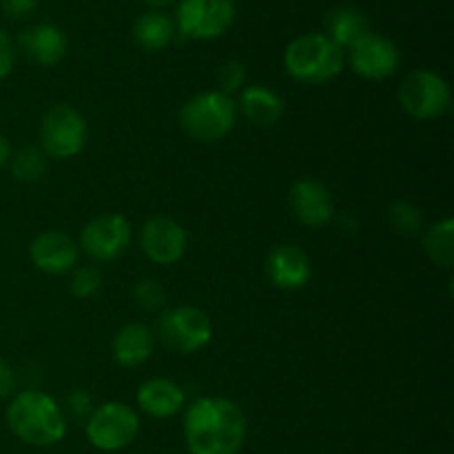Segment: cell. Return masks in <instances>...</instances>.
Masks as SVG:
<instances>
[{"label": "cell", "instance_id": "obj_11", "mask_svg": "<svg viewBox=\"0 0 454 454\" xmlns=\"http://www.w3.org/2000/svg\"><path fill=\"white\" fill-rule=\"evenodd\" d=\"M348 62L350 69L359 78L377 82V80H386L397 74L399 65H402V51L388 35L368 34L366 38L348 49Z\"/></svg>", "mask_w": 454, "mask_h": 454}, {"label": "cell", "instance_id": "obj_25", "mask_svg": "<svg viewBox=\"0 0 454 454\" xmlns=\"http://www.w3.org/2000/svg\"><path fill=\"white\" fill-rule=\"evenodd\" d=\"M133 297H136V304L142 310H146V313L160 310L164 306V300H167L162 284L158 279H142V282H137L136 288H133Z\"/></svg>", "mask_w": 454, "mask_h": 454}, {"label": "cell", "instance_id": "obj_31", "mask_svg": "<svg viewBox=\"0 0 454 454\" xmlns=\"http://www.w3.org/2000/svg\"><path fill=\"white\" fill-rule=\"evenodd\" d=\"M13 388H16V375H13L12 366L0 359V399L9 397L13 393Z\"/></svg>", "mask_w": 454, "mask_h": 454}, {"label": "cell", "instance_id": "obj_12", "mask_svg": "<svg viewBox=\"0 0 454 454\" xmlns=\"http://www.w3.org/2000/svg\"><path fill=\"white\" fill-rule=\"evenodd\" d=\"M140 244L145 255L153 264L171 266L180 262L186 253V231L171 217H151L142 226Z\"/></svg>", "mask_w": 454, "mask_h": 454}, {"label": "cell", "instance_id": "obj_18", "mask_svg": "<svg viewBox=\"0 0 454 454\" xmlns=\"http://www.w3.org/2000/svg\"><path fill=\"white\" fill-rule=\"evenodd\" d=\"M324 34L333 40L340 49H350L357 44L359 40L366 38L372 34L371 29V18L366 12L353 4H341L335 7L333 12L326 13L324 18Z\"/></svg>", "mask_w": 454, "mask_h": 454}, {"label": "cell", "instance_id": "obj_19", "mask_svg": "<svg viewBox=\"0 0 454 454\" xmlns=\"http://www.w3.org/2000/svg\"><path fill=\"white\" fill-rule=\"evenodd\" d=\"M155 337L149 326L145 324L131 322L124 328H120L118 335L114 337L111 344V357L118 366L122 368H137L153 355Z\"/></svg>", "mask_w": 454, "mask_h": 454}, {"label": "cell", "instance_id": "obj_29", "mask_svg": "<svg viewBox=\"0 0 454 454\" xmlns=\"http://www.w3.org/2000/svg\"><path fill=\"white\" fill-rule=\"evenodd\" d=\"M40 0H0V9L7 18H13V20H20V18L31 16L38 7Z\"/></svg>", "mask_w": 454, "mask_h": 454}, {"label": "cell", "instance_id": "obj_8", "mask_svg": "<svg viewBox=\"0 0 454 454\" xmlns=\"http://www.w3.org/2000/svg\"><path fill=\"white\" fill-rule=\"evenodd\" d=\"M137 433H140V419L136 411L122 402L105 403L96 408L87 419V437L98 450H122L136 442Z\"/></svg>", "mask_w": 454, "mask_h": 454}, {"label": "cell", "instance_id": "obj_10", "mask_svg": "<svg viewBox=\"0 0 454 454\" xmlns=\"http://www.w3.org/2000/svg\"><path fill=\"white\" fill-rule=\"evenodd\" d=\"M131 244V224L118 213H106L89 222L80 233V247L91 260L114 262Z\"/></svg>", "mask_w": 454, "mask_h": 454}, {"label": "cell", "instance_id": "obj_7", "mask_svg": "<svg viewBox=\"0 0 454 454\" xmlns=\"http://www.w3.org/2000/svg\"><path fill=\"white\" fill-rule=\"evenodd\" d=\"M89 140L87 120L69 105H58L44 115L40 127V145L44 155L56 160H69L82 153Z\"/></svg>", "mask_w": 454, "mask_h": 454}, {"label": "cell", "instance_id": "obj_33", "mask_svg": "<svg viewBox=\"0 0 454 454\" xmlns=\"http://www.w3.org/2000/svg\"><path fill=\"white\" fill-rule=\"evenodd\" d=\"M142 3H145V4H149L151 9H158V12H160V9L168 7V4H171L173 0H142Z\"/></svg>", "mask_w": 454, "mask_h": 454}, {"label": "cell", "instance_id": "obj_14", "mask_svg": "<svg viewBox=\"0 0 454 454\" xmlns=\"http://www.w3.org/2000/svg\"><path fill=\"white\" fill-rule=\"evenodd\" d=\"M18 47L34 65L53 67L65 60L67 51H69V40L60 27L51 25V22H40V25H31L20 31Z\"/></svg>", "mask_w": 454, "mask_h": 454}, {"label": "cell", "instance_id": "obj_17", "mask_svg": "<svg viewBox=\"0 0 454 454\" xmlns=\"http://www.w3.org/2000/svg\"><path fill=\"white\" fill-rule=\"evenodd\" d=\"M186 395L176 381L167 377H153L137 390V406L153 419H168L184 408Z\"/></svg>", "mask_w": 454, "mask_h": 454}, {"label": "cell", "instance_id": "obj_6", "mask_svg": "<svg viewBox=\"0 0 454 454\" xmlns=\"http://www.w3.org/2000/svg\"><path fill=\"white\" fill-rule=\"evenodd\" d=\"M235 20L233 0H180L176 9V29L191 40H215Z\"/></svg>", "mask_w": 454, "mask_h": 454}, {"label": "cell", "instance_id": "obj_21", "mask_svg": "<svg viewBox=\"0 0 454 454\" xmlns=\"http://www.w3.org/2000/svg\"><path fill=\"white\" fill-rule=\"evenodd\" d=\"M176 35L177 29L173 18L168 13L158 12V9L142 13L136 20V25H133V40H136V44L151 53L167 49L176 40Z\"/></svg>", "mask_w": 454, "mask_h": 454}, {"label": "cell", "instance_id": "obj_4", "mask_svg": "<svg viewBox=\"0 0 454 454\" xmlns=\"http://www.w3.org/2000/svg\"><path fill=\"white\" fill-rule=\"evenodd\" d=\"M238 105L222 91H202L180 109V127L198 142L224 140L235 127Z\"/></svg>", "mask_w": 454, "mask_h": 454}, {"label": "cell", "instance_id": "obj_26", "mask_svg": "<svg viewBox=\"0 0 454 454\" xmlns=\"http://www.w3.org/2000/svg\"><path fill=\"white\" fill-rule=\"evenodd\" d=\"M102 288V275L96 266H80L71 278V293L78 300H89Z\"/></svg>", "mask_w": 454, "mask_h": 454}, {"label": "cell", "instance_id": "obj_9", "mask_svg": "<svg viewBox=\"0 0 454 454\" xmlns=\"http://www.w3.org/2000/svg\"><path fill=\"white\" fill-rule=\"evenodd\" d=\"M399 105L415 120L442 118L450 109V87L434 71H412L399 87Z\"/></svg>", "mask_w": 454, "mask_h": 454}, {"label": "cell", "instance_id": "obj_20", "mask_svg": "<svg viewBox=\"0 0 454 454\" xmlns=\"http://www.w3.org/2000/svg\"><path fill=\"white\" fill-rule=\"evenodd\" d=\"M235 105L242 109L244 118L248 122L262 129L275 127L284 115L282 96H278L273 89L262 87V84L244 89L242 96H239V102H235Z\"/></svg>", "mask_w": 454, "mask_h": 454}, {"label": "cell", "instance_id": "obj_23", "mask_svg": "<svg viewBox=\"0 0 454 454\" xmlns=\"http://www.w3.org/2000/svg\"><path fill=\"white\" fill-rule=\"evenodd\" d=\"M9 162H12V176L18 182H25V184L38 182L47 171V155H44L43 149H35V146H22L20 151L12 155Z\"/></svg>", "mask_w": 454, "mask_h": 454}, {"label": "cell", "instance_id": "obj_5", "mask_svg": "<svg viewBox=\"0 0 454 454\" xmlns=\"http://www.w3.org/2000/svg\"><path fill=\"white\" fill-rule=\"evenodd\" d=\"M158 337L167 348L191 355L202 350L213 337V324L204 310L195 306H177L158 317Z\"/></svg>", "mask_w": 454, "mask_h": 454}, {"label": "cell", "instance_id": "obj_32", "mask_svg": "<svg viewBox=\"0 0 454 454\" xmlns=\"http://www.w3.org/2000/svg\"><path fill=\"white\" fill-rule=\"evenodd\" d=\"M9 160H12V146H9L7 137L0 133V168H3Z\"/></svg>", "mask_w": 454, "mask_h": 454}, {"label": "cell", "instance_id": "obj_2", "mask_svg": "<svg viewBox=\"0 0 454 454\" xmlns=\"http://www.w3.org/2000/svg\"><path fill=\"white\" fill-rule=\"evenodd\" d=\"M7 426L22 443L35 448L56 446L65 439V412L56 399L40 390H22L7 408Z\"/></svg>", "mask_w": 454, "mask_h": 454}, {"label": "cell", "instance_id": "obj_16", "mask_svg": "<svg viewBox=\"0 0 454 454\" xmlns=\"http://www.w3.org/2000/svg\"><path fill=\"white\" fill-rule=\"evenodd\" d=\"M78 244L69 235L60 233V231L40 233L29 247V255L35 269L49 275H62L74 269L78 264Z\"/></svg>", "mask_w": 454, "mask_h": 454}, {"label": "cell", "instance_id": "obj_15", "mask_svg": "<svg viewBox=\"0 0 454 454\" xmlns=\"http://www.w3.org/2000/svg\"><path fill=\"white\" fill-rule=\"evenodd\" d=\"M266 275L270 282L284 291H297L310 282L313 264L310 257L295 244H282L269 253L266 260Z\"/></svg>", "mask_w": 454, "mask_h": 454}, {"label": "cell", "instance_id": "obj_30", "mask_svg": "<svg viewBox=\"0 0 454 454\" xmlns=\"http://www.w3.org/2000/svg\"><path fill=\"white\" fill-rule=\"evenodd\" d=\"M67 408H69V412L75 417V419L91 417L93 412L91 397H89V393H84V390H75V393H71L69 399H67Z\"/></svg>", "mask_w": 454, "mask_h": 454}, {"label": "cell", "instance_id": "obj_13", "mask_svg": "<svg viewBox=\"0 0 454 454\" xmlns=\"http://www.w3.org/2000/svg\"><path fill=\"white\" fill-rule=\"evenodd\" d=\"M288 202H291V211L297 222L310 226V229H322L335 215V202H333L331 191L322 182L309 180V177L297 180L291 186Z\"/></svg>", "mask_w": 454, "mask_h": 454}, {"label": "cell", "instance_id": "obj_3", "mask_svg": "<svg viewBox=\"0 0 454 454\" xmlns=\"http://www.w3.org/2000/svg\"><path fill=\"white\" fill-rule=\"evenodd\" d=\"M346 51L326 34H301L284 51V67L301 84H326L344 71Z\"/></svg>", "mask_w": 454, "mask_h": 454}, {"label": "cell", "instance_id": "obj_1", "mask_svg": "<svg viewBox=\"0 0 454 454\" xmlns=\"http://www.w3.org/2000/svg\"><path fill=\"white\" fill-rule=\"evenodd\" d=\"M191 454H238L247 442V417L226 397H200L184 415Z\"/></svg>", "mask_w": 454, "mask_h": 454}, {"label": "cell", "instance_id": "obj_28", "mask_svg": "<svg viewBox=\"0 0 454 454\" xmlns=\"http://www.w3.org/2000/svg\"><path fill=\"white\" fill-rule=\"evenodd\" d=\"M16 65V47L4 29H0V80L7 78Z\"/></svg>", "mask_w": 454, "mask_h": 454}, {"label": "cell", "instance_id": "obj_22", "mask_svg": "<svg viewBox=\"0 0 454 454\" xmlns=\"http://www.w3.org/2000/svg\"><path fill=\"white\" fill-rule=\"evenodd\" d=\"M424 251L430 260L442 269H452L454 264V220H442L426 233Z\"/></svg>", "mask_w": 454, "mask_h": 454}, {"label": "cell", "instance_id": "obj_24", "mask_svg": "<svg viewBox=\"0 0 454 454\" xmlns=\"http://www.w3.org/2000/svg\"><path fill=\"white\" fill-rule=\"evenodd\" d=\"M388 222L395 233L408 235V238H415L424 231V215H421L419 207L411 202H402V200L390 204Z\"/></svg>", "mask_w": 454, "mask_h": 454}, {"label": "cell", "instance_id": "obj_27", "mask_svg": "<svg viewBox=\"0 0 454 454\" xmlns=\"http://www.w3.org/2000/svg\"><path fill=\"white\" fill-rule=\"evenodd\" d=\"M244 80H247V67H244L242 62L239 60L224 62V65L220 67V71H217V87H220L217 91L231 96V93L242 89Z\"/></svg>", "mask_w": 454, "mask_h": 454}]
</instances>
